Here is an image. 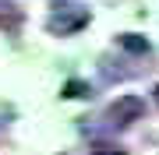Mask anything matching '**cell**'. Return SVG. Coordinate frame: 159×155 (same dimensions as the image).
I'll list each match as a JSON object with an SVG mask.
<instances>
[{"label":"cell","instance_id":"cell-5","mask_svg":"<svg viewBox=\"0 0 159 155\" xmlns=\"http://www.w3.org/2000/svg\"><path fill=\"white\" fill-rule=\"evenodd\" d=\"M92 155H127V152L113 148V144H96V148H92Z\"/></svg>","mask_w":159,"mask_h":155},{"label":"cell","instance_id":"cell-6","mask_svg":"<svg viewBox=\"0 0 159 155\" xmlns=\"http://www.w3.org/2000/svg\"><path fill=\"white\" fill-rule=\"evenodd\" d=\"M152 99H156V102H159V85H156V88H152Z\"/></svg>","mask_w":159,"mask_h":155},{"label":"cell","instance_id":"cell-1","mask_svg":"<svg viewBox=\"0 0 159 155\" xmlns=\"http://www.w3.org/2000/svg\"><path fill=\"white\" fill-rule=\"evenodd\" d=\"M142 113H145V99H142V95H120L117 102L110 106V120L120 123V127L142 120Z\"/></svg>","mask_w":159,"mask_h":155},{"label":"cell","instance_id":"cell-2","mask_svg":"<svg viewBox=\"0 0 159 155\" xmlns=\"http://www.w3.org/2000/svg\"><path fill=\"white\" fill-rule=\"evenodd\" d=\"M89 25V11H60L50 18V32H60V35H74Z\"/></svg>","mask_w":159,"mask_h":155},{"label":"cell","instance_id":"cell-4","mask_svg":"<svg viewBox=\"0 0 159 155\" xmlns=\"http://www.w3.org/2000/svg\"><path fill=\"white\" fill-rule=\"evenodd\" d=\"M64 95H67V99H89V95H92V88H89V81L71 78L67 85H64Z\"/></svg>","mask_w":159,"mask_h":155},{"label":"cell","instance_id":"cell-3","mask_svg":"<svg viewBox=\"0 0 159 155\" xmlns=\"http://www.w3.org/2000/svg\"><path fill=\"white\" fill-rule=\"evenodd\" d=\"M117 42H120V50L134 53V57H145V53L152 50V42H148L145 35H134V32H124V35H117Z\"/></svg>","mask_w":159,"mask_h":155}]
</instances>
